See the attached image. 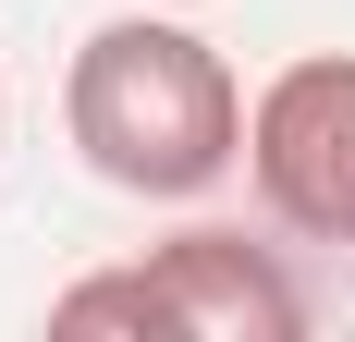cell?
<instances>
[{"label": "cell", "instance_id": "obj_1", "mask_svg": "<svg viewBox=\"0 0 355 342\" xmlns=\"http://www.w3.org/2000/svg\"><path fill=\"white\" fill-rule=\"evenodd\" d=\"M245 86L196 25H159V12H110L62 73V135L73 159L98 171L110 196L147 208H196L245 171Z\"/></svg>", "mask_w": 355, "mask_h": 342}, {"label": "cell", "instance_id": "obj_2", "mask_svg": "<svg viewBox=\"0 0 355 342\" xmlns=\"http://www.w3.org/2000/svg\"><path fill=\"white\" fill-rule=\"evenodd\" d=\"M49 330H159V342H294L306 330V281L270 257V244L220 233V220H196V233H172L159 257H135V269H98L73 281L62 306H49Z\"/></svg>", "mask_w": 355, "mask_h": 342}, {"label": "cell", "instance_id": "obj_4", "mask_svg": "<svg viewBox=\"0 0 355 342\" xmlns=\"http://www.w3.org/2000/svg\"><path fill=\"white\" fill-rule=\"evenodd\" d=\"M0 135H12V98H0Z\"/></svg>", "mask_w": 355, "mask_h": 342}, {"label": "cell", "instance_id": "obj_3", "mask_svg": "<svg viewBox=\"0 0 355 342\" xmlns=\"http://www.w3.org/2000/svg\"><path fill=\"white\" fill-rule=\"evenodd\" d=\"M245 183L294 244H355V49L282 62L245 110Z\"/></svg>", "mask_w": 355, "mask_h": 342}]
</instances>
